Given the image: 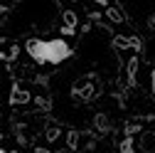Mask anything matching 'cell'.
<instances>
[{
  "instance_id": "8",
  "label": "cell",
  "mask_w": 155,
  "mask_h": 153,
  "mask_svg": "<svg viewBox=\"0 0 155 153\" xmlns=\"http://www.w3.org/2000/svg\"><path fill=\"white\" fill-rule=\"evenodd\" d=\"M57 136H59V131H57V128H47V138L49 141H54Z\"/></svg>"
},
{
  "instance_id": "9",
  "label": "cell",
  "mask_w": 155,
  "mask_h": 153,
  "mask_svg": "<svg viewBox=\"0 0 155 153\" xmlns=\"http://www.w3.org/2000/svg\"><path fill=\"white\" fill-rule=\"evenodd\" d=\"M148 27H150V30H153V32H155V12H153V15H150V17H148Z\"/></svg>"
},
{
  "instance_id": "7",
  "label": "cell",
  "mask_w": 155,
  "mask_h": 153,
  "mask_svg": "<svg viewBox=\"0 0 155 153\" xmlns=\"http://www.w3.org/2000/svg\"><path fill=\"white\" fill-rule=\"evenodd\" d=\"M96 128H99V133H108L111 131V119L106 116V114H96Z\"/></svg>"
},
{
  "instance_id": "11",
  "label": "cell",
  "mask_w": 155,
  "mask_h": 153,
  "mask_svg": "<svg viewBox=\"0 0 155 153\" xmlns=\"http://www.w3.org/2000/svg\"><path fill=\"white\" fill-rule=\"evenodd\" d=\"M8 12H10V8H8V5H0V20H3Z\"/></svg>"
},
{
  "instance_id": "13",
  "label": "cell",
  "mask_w": 155,
  "mask_h": 153,
  "mask_svg": "<svg viewBox=\"0 0 155 153\" xmlns=\"http://www.w3.org/2000/svg\"><path fill=\"white\" fill-rule=\"evenodd\" d=\"M0 153H8V151H3V148H0Z\"/></svg>"
},
{
  "instance_id": "1",
  "label": "cell",
  "mask_w": 155,
  "mask_h": 153,
  "mask_svg": "<svg viewBox=\"0 0 155 153\" xmlns=\"http://www.w3.org/2000/svg\"><path fill=\"white\" fill-rule=\"evenodd\" d=\"M25 52L32 57L37 64H62L71 57V47L67 40H27Z\"/></svg>"
},
{
  "instance_id": "2",
  "label": "cell",
  "mask_w": 155,
  "mask_h": 153,
  "mask_svg": "<svg viewBox=\"0 0 155 153\" xmlns=\"http://www.w3.org/2000/svg\"><path fill=\"white\" fill-rule=\"evenodd\" d=\"M96 94H99V76L96 74L81 76V79H76L74 87H71V97L76 101H89V99L96 97Z\"/></svg>"
},
{
  "instance_id": "10",
  "label": "cell",
  "mask_w": 155,
  "mask_h": 153,
  "mask_svg": "<svg viewBox=\"0 0 155 153\" xmlns=\"http://www.w3.org/2000/svg\"><path fill=\"white\" fill-rule=\"evenodd\" d=\"M150 91H153V97H155V69H153V74H150Z\"/></svg>"
},
{
  "instance_id": "4",
  "label": "cell",
  "mask_w": 155,
  "mask_h": 153,
  "mask_svg": "<svg viewBox=\"0 0 155 153\" xmlns=\"http://www.w3.org/2000/svg\"><path fill=\"white\" fill-rule=\"evenodd\" d=\"M64 35H74L76 32V12L74 10H64V27H62Z\"/></svg>"
},
{
  "instance_id": "5",
  "label": "cell",
  "mask_w": 155,
  "mask_h": 153,
  "mask_svg": "<svg viewBox=\"0 0 155 153\" xmlns=\"http://www.w3.org/2000/svg\"><path fill=\"white\" fill-rule=\"evenodd\" d=\"M106 17H108L111 22H116V25L126 22V15H123V10L118 5H106Z\"/></svg>"
},
{
  "instance_id": "3",
  "label": "cell",
  "mask_w": 155,
  "mask_h": 153,
  "mask_svg": "<svg viewBox=\"0 0 155 153\" xmlns=\"http://www.w3.org/2000/svg\"><path fill=\"white\" fill-rule=\"evenodd\" d=\"M30 99H32V94H30L22 84H12V89H10V104H12V106L30 104Z\"/></svg>"
},
{
  "instance_id": "14",
  "label": "cell",
  "mask_w": 155,
  "mask_h": 153,
  "mask_svg": "<svg viewBox=\"0 0 155 153\" xmlns=\"http://www.w3.org/2000/svg\"><path fill=\"white\" fill-rule=\"evenodd\" d=\"M0 116H3V114H0Z\"/></svg>"
},
{
  "instance_id": "12",
  "label": "cell",
  "mask_w": 155,
  "mask_h": 153,
  "mask_svg": "<svg viewBox=\"0 0 155 153\" xmlns=\"http://www.w3.org/2000/svg\"><path fill=\"white\" fill-rule=\"evenodd\" d=\"M35 153H52V151H49V148H45V146H37V148H35Z\"/></svg>"
},
{
  "instance_id": "6",
  "label": "cell",
  "mask_w": 155,
  "mask_h": 153,
  "mask_svg": "<svg viewBox=\"0 0 155 153\" xmlns=\"http://www.w3.org/2000/svg\"><path fill=\"white\" fill-rule=\"evenodd\" d=\"M86 136L84 133H79V131H69L67 133V146L71 148V151H81V141H84Z\"/></svg>"
}]
</instances>
